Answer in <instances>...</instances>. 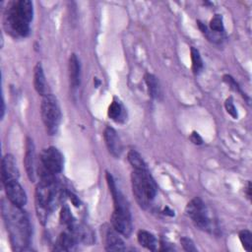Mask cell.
Listing matches in <instances>:
<instances>
[{"instance_id": "7402d4cb", "label": "cell", "mask_w": 252, "mask_h": 252, "mask_svg": "<svg viewBox=\"0 0 252 252\" xmlns=\"http://www.w3.org/2000/svg\"><path fill=\"white\" fill-rule=\"evenodd\" d=\"M210 30L212 32H223V23L220 15L217 14L212 18V20L210 21Z\"/></svg>"}, {"instance_id": "d4e9b609", "label": "cell", "mask_w": 252, "mask_h": 252, "mask_svg": "<svg viewBox=\"0 0 252 252\" xmlns=\"http://www.w3.org/2000/svg\"><path fill=\"white\" fill-rule=\"evenodd\" d=\"M223 80H224V82L233 90V91H235V92H238V93H240L244 97H246V95L245 94H243V93L241 92V90H240V88H239V86H238V84L234 81V79L231 77V76H229V75H225V76H223Z\"/></svg>"}, {"instance_id": "9c48e42d", "label": "cell", "mask_w": 252, "mask_h": 252, "mask_svg": "<svg viewBox=\"0 0 252 252\" xmlns=\"http://www.w3.org/2000/svg\"><path fill=\"white\" fill-rule=\"evenodd\" d=\"M24 163H25V167H26V171L29 179L32 182H34L37 176V165L35 160L34 145L32 143V140H31L30 138L27 139V143H26V153L24 158Z\"/></svg>"}, {"instance_id": "ac0fdd59", "label": "cell", "mask_w": 252, "mask_h": 252, "mask_svg": "<svg viewBox=\"0 0 252 252\" xmlns=\"http://www.w3.org/2000/svg\"><path fill=\"white\" fill-rule=\"evenodd\" d=\"M107 114H108V117L110 119L118 122L124 116V108H123L122 104L118 100L113 99L112 102L110 103V105L108 106Z\"/></svg>"}, {"instance_id": "ffe728a7", "label": "cell", "mask_w": 252, "mask_h": 252, "mask_svg": "<svg viewBox=\"0 0 252 252\" xmlns=\"http://www.w3.org/2000/svg\"><path fill=\"white\" fill-rule=\"evenodd\" d=\"M191 60H192V69L194 73L198 74L203 69V61L200 55V52L195 47H191Z\"/></svg>"}, {"instance_id": "4316f807", "label": "cell", "mask_w": 252, "mask_h": 252, "mask_svg": "<svg viewBox=\"0 0 252 252\" xmlns=\"http://www.w3.org/2000/svg\"><path fill=\"white\" fill-rule=\"evenodd\" d=\"M191 141H192L194 144H198V145L202 144V142H203V140H202V138L200 137V135H199L198 133H196V132H193V133H192V135H191Z\"/></svg>"}, {"instance_id": "5b68a950", "label": "cell", "mask_w": 252, "mask_h": 252, "mask_svg": "<svg viewBox=\"0 0 252 252\" xmlns=\"http://www.w3.org/2000/svg\"><path fill=\"white\" fill-rule=\"evenodd\" d=\"M40 113L47 133L49 135L56 134L61 122V111L57 98L53 94H48L42 96Z\"/></svg>"}, {"instance_id": "2e32d148", "label": "cell", "mask_w": 252, "mask_h": 252, "mask_svg": "<svg viewBox=\"0 0 252 252\" xmlns=\"http://www.w3.org/2000/svg\"><path fill=\"white\" fill-rule=\"evenodd\" d=\"M137 237H138L139 243L143 247H145V248H147L149 250H152V251H155L157 249V245H158L157 239L149 231H147V230H139V232L137 234Z\"/></svg>"}, {"instance_id": "44dd1931", "label": "cell", "mask_w": 252, "mask_h": 252, "mask_svg": "<svg viewBox=\"0 0 252 252\" xmlns=\"http://www.w3.org/2000/svg\"><path fill=\"white\" fill-rule=\"evenodd\" d=\"M239 239L243 248L250 252L252 250V233L248 229H243L239 232Z\"/></svg>"}, {"instance_id": "d6986e66", "label": "cell", "mask_w": 252, "mask_h": 252, "mask_svg": "<svg viewBox=\"0 0 252 252\" xmlns=\"http://www.w3.org/2000/svg\"><path fill=\"white\" fill-rule=\"evenodd\" d=\"M127 158L130 164L133 166L134 170H148L147 164L138 152L131 150L127 155Z\"/></svg>"}, {"instance_id": "4fadbf2b", "label": "cell", "mask_w": 252, "mask_h": 252, "mask_svg": "<svg viewBox=\"0 0 252 252\" xmlns=\"http://www.w3.org/2000/svg\"><path fill=\"white\" fill-rule=\"evenodd\" d=\"M103 239H104V246L106 250H113V251H121L125 250L124 242L119 237L118 232L113 227H106L103 232Z\"/></svg>"}, {"instance_id": "8992f818", "label": "cell", "mask_w": 252, "mask_h": 252, "mask_svg": "<svg viewBox=\"0 0 252 252\" xmlns=\"http://www.w3.org/2000/svg\"><path fill=\"white\" fill-rule=\"evenodd\" d=\"M186 214L198 227L206 230L211 228L212 221L209 217L208 209L200 198L196 197L187 204Z\"/></svg>"}, {"instance_id": "3957f363", "label": "cell", "mask_w": 252, "mask_h": 252, "mask_svg": "<svg viewBox=\"0 0 252 252\" xmlns=\"http://www.w3.org/2000/svg\"><path fill=\"white\" fill-rule=\"evenodd\" d=\"M134 197L142 208H147L156 197L158 186L148 170H134L131 174Z\"/></svg>"}, {"instance_id": "e0dca14e", "label": "cell", "mask_w": 252, "mask_h": 252, "mask_svg": "<svg viewBox=\"0 0 252 252\" xmlns=\"http://www.w3.org/2000/svg\"><path fill=\"white\" fill-rule=\"evenodd\" d=\"M145 81L148 87V92L150 96L153 98H158V96L160 95V88H159L158 79L153 74L148 73L145 76Z\"/></svg>"}, {"instance_id": "cb8c5ba5", "label": "cell", "mask_w": 252, "mask_h": 252, "mask_svg": "<svg viewBox=\"0 0 252 252\" xmlns=\"http://www.w3.org/2000/svg\"><path fill=\"white\" fill-rule=\"evenodd\" d=\"M224 107L227 111V113L229 115H231L232 118L236 119L237 118V111H236V107L234 106V103H233V100H232V97H228L225 99V102H224Z\"/></svg>"}, {"instance_id": "52a82bcc", "label": "cell", "mask_w": 252, "mask_h": 252, "mask_svg": "<svg viewBox=\"0 0 252 252\" xmlns=\"http://www.w3.org/2000/svg\"><path fill=\"white\" fill-rule=\"evenodd\" d=\"M63 167V157L55 147L44 149L39 158L37 170H45L51 174L59 173Z\"/></svg>"}, {"instance_id": "277c9868", "label": "cell", "mask_w": 252, "mask_h": 252, "mask_svg": "<svg viewBox=\"0 0 252 252\" xmlns=\"http://www.w3.org/2000/svg\"><path fill=\"white\" fill-rule=\"evenodd\" d=\"M32 21L28 19L20 10L17 1L10 2L5 9L4 13V25L12 35L25 37L30 33V23Z\"/></svg>"}, {"instance_id": "6da1fadb", "label": "cell", "mask_w": 252, "mask_h": 252, "mask_svg": "<svg viewBox=\"0 0 252 252\" xmlns=\"http://www.w3.org/2000/svg\"><path fill=\"white\" fill-rule=\"evenodd\" d=\"M1 209L13 250H26L30 244L32 232L27 214L22 210V207L12 204L8 199L7 201L2 200Z\"/></svg>"}, {"instance_id": "484cf974", "label": "cell", "mask_w": 252, "mask_h": 252, "mask_svg": "<svg viewBox=\"0 0 252 252\" xmlns=\"http://www.w3.org/2000/svg\"><path fill=\"white\" fill-rule=\"evenodd\" d=\"M181 245L185 251H197V248L195 247L193 241L188 237H182L180 239Z\"/></svg>"}, {"instance_id": "ba28073f", "label": "cell", "mask_w": 252, "mask_h": 252, "mask_svg": "<svg viewBox=\"0 0 252 252\" xmlns=\"http://www.w3.org/2000/svg\"><path fill=\"white\" fill-rule=\"evenodd\" d=\"M4 188L7 199L12 204L18 207H23L27 204V194L18 180H11L4 183Z\"/></svg>"}, {"instance_id": "7a4b0ae2", "label": "cell", "mask_w": 252, "mask_h": 252, "mask_svg": "<svg viewBox=\"0 0 252 252\" xmlns=\"http://www.w3.org/2000/svg\"><path fill=\"white\" fill-rule=\"evenodd\" d=\"M61 193L55 179H40L35 189V208L38 219L44 222L50 212L56 207Z\"/></svg>"}, {"instance_id": "5bb4252c", "label": "cell", "mask_w": 252, "mask_h": 252, "mask_svg": "<svg viewBox=\"0 0 252 252\" xmlns=\"http://www.w3.org/2000/svg\"><path fill=\"white\" fill-rule=\"evenodd\" d=\"M33 86L38 94L44 96L48 94V85L45 80L43 69L40 63H37L33 70Z\"/></svg>"}, {"instance_id": "603a6c76", "label": "cell", "mask_w": 252, "mask_h": 252, "mask_svg": "<svg viewBox=\"0 0 252 252\" xmlns=\"http://www.w3.org/2000/svg\"><path fill=\"white\" fill-rule=\"evenodd\" d=\"M60 220L63 224H66L69 226H71L74 221H73V218H72V215L70 213V210L68 208V206H63L62 209H61V213H60Z\"/></svg>"}, {"instance_id": "7c38bea8", "label": "cell", "mask_w": 252, "mask_h": 252, "mask_svg": "<svg viewBox=\"0 0 252 252\" xmlns=\"http://www.w3.org/2000/svg\"><path fill=\"white\" fill-rule=\"evenodd\" d=\"M103 138L108 152L114 158H119L122 152V144L116 131L111 127H106L103 132Z\"/></svg>"}, {"instance_id": "30bf717a", "label": "cell", "mask_w": 252, "mask_h": 252, "mask_svg": "<svg viewBox=\"0 0 252 252\" xmlns=\"http://www.w3.org/2000/svg\"><path fill=\"white\" fill-rule=\"evenodd\" d=\"M110 222L112 227L120 234L128 237L132 232V222L130 214L121 213L118 211H113Z\"/></svg>"}, {"instance_id": "f1b7e54d", "label": "cell", "mask_w": 252, "mask_h": 252, "mask_svg": "<svg viewBox=\"0 0 252 252\" xmlns=\"http://www.w3.org/2000/svg\"><path fill=\"white\" fill-rule=\"evenodd\" d=\"M4 113H5V102H4V99L2 98V108H1V117L4 116Z\"/></svg>"}, {"instance_id": "83f0119b", "label": "cell", "mask_w": 252, "mask_h": 252, "mask_svg": "<svg viewBox=\"0 0 252 252\" xmlns=\"http://www.w3.org/2000/svg\"><path fill=\"white\" fill-rule=\"evenodd\" d=\"M246 195L247 197L250 199L251 198V182L248 181L247 183V187H246Z\"/></svg>"}, {"instance_id": "8fae6325", "label": "cell", "mask_w": 252, "mask_h": 252, "mask_svg": "<svg viewBox=\"0 0 252 252\" xmlns=\"http://www.w3.org/2000/svg\"><path fill=\"white\" fill-rule=\"evenodd\" d=\"M19 178V168L17 166V162L15 158L7 154L2 158V165H1V179L3 184L11 181V180H18Z\"/></svg>"}, {"instance_id": "9a60e30c", "label": "cell", "mask_w": 252, "mask_h": 252, "mask_svg": "<svg viewBox=\"0 0 252 252\" xmlns=\"http://www.w3.org/2000/svg\"><path fill=\"white\" fill-rule=\"evenodd\" d=\"M80 78H81V67L80 62L76 54L72 53L69 58V79L70 85L72 88H78L80 85Z\"/></svg>"}]
</instances>
